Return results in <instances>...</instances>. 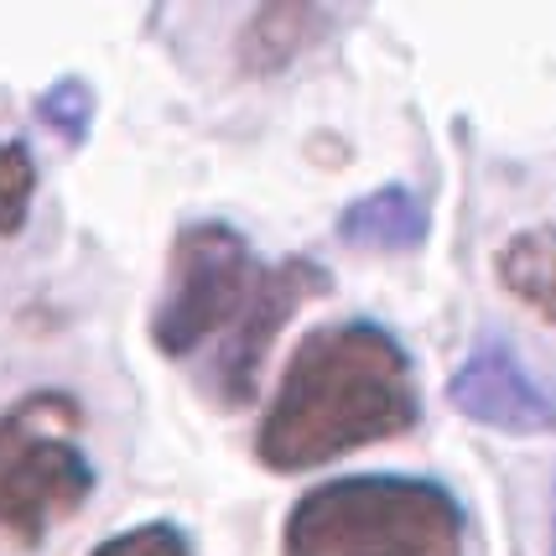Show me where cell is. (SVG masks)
<instances>
[{"label":"cell","mask_w":556,"mask_h":556,"mask_svg":"<svg viewBox=\"0 0 556 556\" xmlns=\"http://www.w3.org/2000/svg\"><path fill=\"white\" fill-rule=\"evenodd\" d=\"M416 421L421 390L406 343L369 317L323 323L296 343L270 395L255 458L270 473H307L354 447L406 437Z\"/></svg>","instance_id":"1"},{"label":"cell","mask_w":556,"mask_h":556,"mask_svg":"<svg viewBox=\"0 0 556 556\" xmlns=\"http://www.w3.org/2000/svg\"><path fill=\"white\" fill-rule=\"evenodd\" d=\"M447 401L468 421L489 427V432H505V437H552L556 432V395L500 339H484L453 369Z\"/></svg>","instance_id":"6"},{"label":"cell","mask_w":556,"mask_h":556,"mask_svg":"<svg viewBox=\"0 0 556 556\" xmlns=\"http://www.w3.org/2000/svg\"><path fill=\"white\" fill-rule=\"evenodd\" d=\"M328 287H333V276L317 266V261H307V255H291L281 266L261 270V281L250 291L240 323L229 328L224 354H218V390H224L229 406H250L255 401L261 369H266V354H270V343H276V333L296 317V307H307Z\"/></svg>","instance_id":"5"},{"label":"cell","mask_w":556,"mask_h":556,"mask_svg":"<svg viewBox=\"0 0 556 556\" xmlns=\"http://www.w3.org/2000/svg\"><path fill=\"white\" fill-rule=\"evenodd\" d=\"M84 412L63 390H31L0 416V531L22 546L84 509L94 463L78 447Z\"/></svg>","instance_id":"3"},{"label":"cell","mask_w":556,"mask_h":556,"mask_svg":"<svg viewBox=\"0 0 556 556\" xmlns=\"http://www.w3.org/2000/svg\"><path fill=\"white\" fill-rule=\"evenodd\" d=\"M333 229H339V240L359 244V250H416L432 229V214H427L421 193H412L406 182H386L375 193L354 198Z\"/></svg>","instance_id":"7"},{"label":"cell","mask_w":556,"mask_h":556,"mask_svg":"<svg viewBox=\"0 0 556 556\" xmlns=\"http://www.w3.org/2000/svg\"><path fill=\"white\" fill-rule=\"evenodd\" d=\"M261 281L250 240L224 218H198L172 244L167 291L151 313V339L167 359L193 354L218 328L240 323L250 291Z\"/></svg>","instance_id":"4"},{"label":"cell","mask_w":556,"mask_h":556,"mask_svg":"<svg viewBox=\"0 0 556 556\" xmlns=\"http://www.w3.org/2000/svg\"><path fill=\"white\" fill-rule=\"evenodd\" d=\"M328 22L323 5H261L240 31L244 73H281L317 42V26Z\"/></svg>","instance_id":"8"},{"label":"cell","mask_w":556,"mask_h":556,"mask_svg":"<svg viewBox=\"0 0 556 556\" xmlns=\"http://www.w3.org/2000/svg\"><path fill=\"white\" fill-rule=\"evenodd\" d=\"M31 193H37V162L26 141H0V240L22 235L26 214H31Z\"/></svg>","instance_id":"11"},{"label":"cell","mask_w":556,"mask_h":556,"mask_svg":"<svg viewBox=\"0 0 556 556\" xmlns=\"http://www.w3.org/2000/svg\"><path fill=\"white\" fill-rule=\"evenodd\" d=\"M281 556H468V509L416 473H349L291 505Z\"/></svg>","instance_id":"2"},{"label":"cell","mask_w":556,"mask_h":556,"mask_svg":"<svg viewBox=\"0 0 556 556\" xmlns=\"http://www.w3.org/2000/svg\"><path fill=\"white\" fill-rule=\"evenodd\" d=\"M37 121L48 125L58 141L84 146L89 141V125H94V89H89L78 73L58 78V84H48V89L37 94Z\"/></svg>","instance_id":"10"},{"label":"cell","mask_w":556,"mask_h":556,"mask_svg":"<svg viewBox=\"0 0 556 556\" xmlns=\"http://www.w3.org/2000/svg\"><path fill=\"white\" fill-rule=\"evenodd\" d=\"M552 556H556V546H552Z\"/></svg>","instance_id":"13"},{"label":"cell","mask_w":556,"mask_h":556,"mask_svg":"<svg viewBox=\"0 0 556 556\" xmlns=\"http://www.w3.org/2000/svg\"><path fill=\"white\" fill-rule=\"evenodd\" d=\"M89 556H193V541L167 520H146V526H130V531L99 541Z\"/></svg>","instance_id":"12"},{"label":"cell","mask_w":556,"mask_h":556,"mask_svg":"<svg viewBox=\"0 0 556 556\" xmlns=\"http://www.w3.org/2000/svg\"><path fill=\"white\" fill-rule=\"evenodd\" d=\"M500 287L556 328V229H520L494 255Z\"/></svg>","instance_id":"9"}]
</instances>
